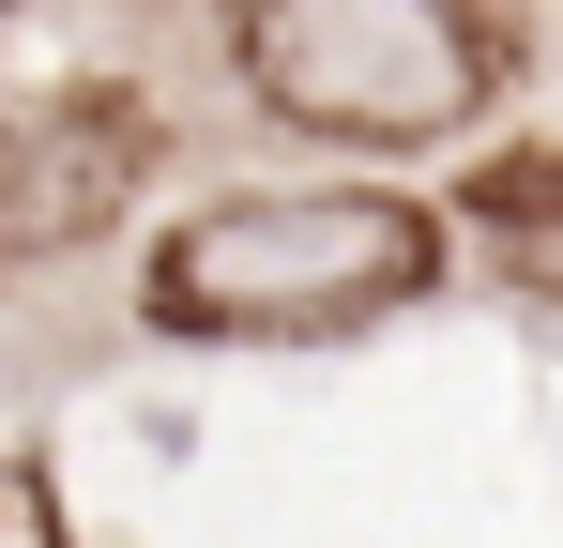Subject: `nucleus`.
I'll use <instances>...</instances> for the list:
<instances>
[{"label": "nucleus", "instance_id": "f257e3e1", "mask_svg": "<svg viewBox=\"0 0 563 548\" xmlns=\"http://www.w3.org/2000/svg\"><path fill=\"white\" fill-rule=\"evenodd\" d=\"M442 274V213L427 198H380V183H289V198H213L153 244V320L168 336H244V351H289V336H351L380 305H411Z\"/></svg>", "mask_w": 563, "mask_h": 548}, {"label": "nucleus", "instance_id": "f03ea898", "mask_svg": "<svg viewBox=\"0 0 563 548\" xmlns=\"http://www.w3.org/2000/svg\"><path fill=\"white\" fill-rule=\"evenodd\" d=\"M229 62L289 138H351V153H427L503 77L472 0H244Z\"/></svg>", "mask_w": 563, "mask_h": 548}, {"label": "nucleus", "instance_id": "7ed1b4c3", "mask_svg": "<svg viewBox=\"0 0 563 548\" xmlns=\"http://www.w3.org/2000/svg\"><path fill=\"white\" fill-rule=\"evenodd\" d=\"M153 107L137 91H31V107H0V274H31V260H77L107 213L153 183Z\"/></svg>", "mask_w": 563, "mask_h": 548}, {"label": "nucleus", "instance_id": "20e7f679", "mask_svg": "<svg viewBox=\"0 0 563 548\" xmlns=\"http://www.w3.org/2000/svg\"><path fill=\"white\" fill-rule=\"evenodd\" d=\"M472 229L563 274V138H549V153H503V168H472Z\"/></svg>", "mask_w": 563, "mask_h": 548}, {"label": "nucleus", "instance_id": "39448f33", "mask_svg": "<svg viewBox=\"0 0 563 548\" xmlns=\"http://www.w3.org/2000/svg\"><path fill=\"white\" fill-rule=\"evenodd\" d=\"M0 548H62V503H46L31 457H0Z\"/></svg>", "mask_w": 563, "mask_h": 548}]
</instances>
